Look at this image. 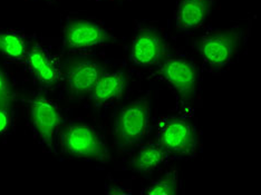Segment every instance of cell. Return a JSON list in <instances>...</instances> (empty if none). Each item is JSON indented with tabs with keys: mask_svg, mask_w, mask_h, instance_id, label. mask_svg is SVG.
<instances>
[{
	"mask_svg": "<svg viewBox=\"0 0 261 195\" xmlns=\"http://www.w3.org/2000/svg\"><path fill=\"white\" fill-rule=\"evenodd\" d=\"M159 138V143L170 154L183 157H193L198 154V131L186 118L168 117L160 122Z\"/></svg>",
	"mask_w": 261,
	"mask_h": 195,
	"instance_id": "277c9868",
	"label": "cell"
},
{
	"mask_svg": "<svg viewBox=\"0 0 261 195\" xmlns=\"http://www.w3.org/2000/svg\"><path fill=\"white\" fill-rule=\"evenodd\" d=\"M28 46L21 34L15 31H0V55L8 61L25 62Z\"/></svg>",
	"mask_w": 261,
	"mask_h": 195,
	"instance_id": "5bb4252c",
	"label": "cell"
},
{
	"mask_svg": "<svg viewBox=\"0 0 261 195\" xmlns=\"http://www.w3.org/2000/svg\"><path fill=\"white\" fill-rule=\"evenodd\" d=\"M167 55V45L160 35L144 29L135 35L130 45V62L140 67H151L161 63Z\"/></svg>",
	"mask_w": 261,
	"mask_h": 195,
	"instance_id": "9c48e42d",
	"label": "cell"
},
{
	"mask_svg": "<svg viewBox=\"0 0 261 195\" xmlns=\"http://www.w3.org/2000/svg\"><path fill=\"white\" fill-rule=\"evenodd\" d=\"M25 63L35 80L40 85L55 86L63 78V70L56 56L41 46L28 47Z\"/></svg>",
	"mask_w": 261,
	"mask_h": 195,
	"instance_id": "30bf717a",
	"label": "cell"
},
{
	"mask_svg": "<svg viewBox=\"0 0 261 195\" xmlns=\"http://www.w3.org/2000/svg\"><path fill=\"white\" fill-rule=\"evenodd\" d=\"M239 46L240 34L236 31H211L200 37L198 51L207 68L220 70L231 63Z\"/></svg>",
	"mask_w": 261,
	"mask_h": 195,
	"instance_id": "3957f363",
	"label": "cell"
},
{
	"mask_svg": "<svg viewBox=\"0 0 261 195\" xmlns=\"http://www.w3.org/2000/svg\"><path fill=\"white\" fill-rule=\"evenodd\" d=\"M102 74L103 69L97 63L90 59H79L65 66L63 79L70 95L82 97L90 95Z\"/></svg>",
	"mask_w": 261,
	"mask_h": 195,
	"instance_id": "ba28073f",
	"label": "cell"
},
{
	"mask_svg": "<svg viewBox=\"0 0 261 195\" xmlns=\"http://www.w3.org/2000/svg\"><path fill=\"white\" fill-rule=\"evenodd\" d=\"M150 105L146 99H139L126 105L118 113L114 125V138L120 147L138 144L150 128Z\"/></svg>",
	"mask_w": 261,
	"mask_h": 195,
	"instance_id": "7a4b0ae2",
	"label": "cell"
},
{
	"mask_svg": "<svg viewBox=\"0 0 261 195\" xmlns=\"http://www.w3.org/2000/svg\"><path fill=\"white\" fill-rule=\"evenodd\" d=\"M11 122H13V120H11V114L8 109V106L0 105V136L9 131Z\"/></svg>",
	"mask_w": 261,
	"mask_h": 195,
	"instance_id": "e0dca14e",
	"label": "cell"
},
{
	"mask_svg": "<svg viewBox=\"0 0 261 195\" xmlns=\"http://www.w3.org/2000/svg\"><path fill=\"white\" fill-rule=\"evenodd\" d=\"M13 90L9 85L7 76H6L4 70L0 68V105L8 106L13 100Z\"/></svg>",
	"mask_w": 261,
	"mask_h": 195,
	"instance_id": "2e32d148",
	"label": "cell"
},
{
	"mask_svg": "<svg viewBox=\"0 0 261 195\" xmlns=\"http://www.w3.org/2000/svg\"><path fill=\"white\" fill-rule=\"evenodd\" d=\"M126 86L127 78L122 72H103L90 94L91 100L96 106L112 105L123 97Z\"/></svg>",
	"mask_w": 261,
	"mask_h": 195,
	"instance_id": "7c38bea8",
	"label": "cell"
},
{
	"mask_svg": "<svg viewBox=\"0 0 261 195\" xmlns=\"http://www.w3.org/2000/svg\"><path fill=\"white\" fill-rule=\"evenodd\" d=\"M142 193L147 195H176L179 194V174L176 171H170L159 180L153 182Z\"/></svg>",
	"mask_w": 261,
	"mask_h": 195,
	"instance_id": "9a60e30c",
	"label": "cell"
},
{
	"mask_svg": "<svg viewBox=\"0 0 261 195\" xmlns=\"http://www.w3.org/2000/svg\"><path fill=\"white\" fill-rule=\"evenodd\" d=\"M170 153L160 143H149L141 147L133 158V171L152 173L168 161Z\"/></svg>",
	"mask_w": 261,
	"mask_h": 195,
	"instance_id": "4fadbf2b",
	"label": "cell"
},
{
	"mask_svg": "<svg viewBox=\"0 0 261 195\" xmlns=\"http://www.w3.org/2000/svg\"><path fill=\"white\" fill-rule=\"evenodd\" d=\"M159 72L163 80L181 99L189 102L197 95L199 73L190 59L181 56L164 58Z\"/></svg>",
	"mask_w": 261,
	"mask_h": 195,
	"instance_id": "5b68a950",
	"label": "cell"
},
{
	"mask_svg": "<svg viewBox=\"0 0 261 195\" xmlns=\"http://www.w3.org/2000/svg\"><path fill=\"white\" fill-rule=\"evenodd\" d=\"M63 153L88 161L110 162L111 155L104 140L87 124H73L61 134Z\"/></svg>",
	"mask_w": 261,
	"mask_h": 195,
	"instance_id": "6da1fadb",
	"label": "cell"
},
{
	"mask_svg": "<svg viewBox=\"0 0 261 195\" xmlns=\"http://www.w3.org/2000/svg\"><path fill=\"white\" fill-rule=\"evenodd\" d=\"M213 0H177L175 26L180 32L191 33L202 27L209 18Z\"/></svg>",
	"mask_w": 261,
	"mask_h": 195,
	"instance_id": "8fae6325",
	"label": "cell"
},
{
	"mask_svg": "<svg viewBox=\"0 0 261 195\" xmlns=\"http://www.w3.org/2000/svg\"><path fill=\"white\" fill-rule=\"evenodd\" d=\"M63 39L68 50L86 51L112 43L113 35L96 21L72 19L64 27Z\"/></svg>",
	"mask_w": 261,
	"mask_h": 195,
	"instance_id": "52a82bcc",
	"label": "cell"
},
{
	"mask_svg": "<svg viewBox=\"0 0 261 195\" xmlns=\"http://www.w3.org/2000/svg\"><path fill=\"white\" fill-rule=\"evenodd\" d=\"M29 117L35 134L45 149H55L62 117L56 103L44 96L33 98L29 105Z\"/></svg>",
	"mask_w": 261,
	"mask_h": 195,
	"instance_id": "8992f818",
	"label": "cell"
}]
</instances>
